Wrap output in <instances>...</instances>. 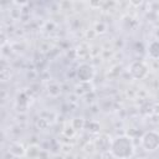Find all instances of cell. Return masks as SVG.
Returning a JSON list of instances; mask_svg holds the SVG:
<instances>
[{"instance_id": "6da1fadb", "label": "cell", "mask_w": 159, "mask_h": 159, "mask_svg": "<svg viewBox=\"0 0 159 159\" xmlns=\"http://www.w3.org/2000/svg\"><path fill=\"white\" fill-rule=\"evenodd\" d=\"M116 147H120V150L116 152V157L120 158V159H124V158H128L132 155L133 153V145H132V142L128 139V138H117V140L114 142Z\"/></svg>"}]
</instances>
